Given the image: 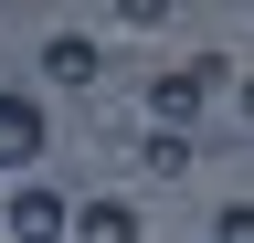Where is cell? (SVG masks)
<instances>
[{
	"label": "cell",
	"mask_w": 254,
	"mask_h": 243,
	"mask_svg": "<svg viewBox=\"0 0 254 243\" xmlns=\"http://www.w3.org/2000/svg\"><path fill=\"white\" fill-rule=\"evenodd\" d=\"M117 21H127V32H159V21H170V0H117Z\"/></svg>",
	"instance_id": "8"
},
{
	"label": "cell",
	"mask_w": 254,
	"mask_h": 243,
	"mask_svg": "<svg viewBox=\"0 0 254 243\" xmlns=\"http://www.w3.org/2000/svg\"><path fill=\"white\" fill-rule=\"evenodd\" d=\"M74 243H148L127 201H74Z\"/></svg>",
	"instance_id": "4"
},
{
	"label": "cell",
	"mask_w": 254,
	"mask_h": 243,
	"mask_svg": "<svg viewBox=\"0 0 254 243\" xmlns=\"http://www.w3.org/2000/svg\"><path fill=\"white\" fill-rule=\"evenodd\" d=\"M244 127H254V74H244Z\"/></svg>",
	"instance_id": "9"
},
{
	"label": "cell",
	"mask_w": 254,
	"mask_h": 243,
	"mask_svg": "<svg viewBox=\"0 0 254 243\" xmlns=\"http://www.w3.org/2000/svg\"><path fill=\"white\" fill-rule=\"evenodd\" d=\"M212 243H254V201H222L212 211Z\"/></svg>",
	"instance_id": "7"
},
{
	"label": "cell",
	"mask_w": 254,
	"mask_h": 243,
	"mask_svg": "<svg viewBox=\"0 0 254 243\" xmlns=\"http://www.w3.org/2000/svg\"><path fill=\"white\" fill-rule=\"evenodd\" d=\"M32 159H43V106L21 85H0V169H32Z\"/></svg>",
	"instance_id": "3"
},
{
	"label": "cell",
	"mask_w": 254,
	"mask_h": 243,
	"mask_svg": "<svg viewBox=\"0 0 254 243\" xmlns=\"http://www.w3.org/2000/svg\"><path fill=\"white\" fill-rule=\"evenodd\" d=\"M212 74H233V64H212V53H201V64L159 74V85H148V116H159V127H190V116H201V96H212Z\"/></svg>",
	"instance_id": "2"
},
{
	"label": "cell",
	"mask_w": 254,
	"mask_h": 243,
	"mask_svg": "<svg viewBox=\"0 0 254 243\" xmlns=\"http://www.w3.org/2000/svg\"><path fill=\"white\" fill-rule=\"evenodd\" d=\"M190 159H201V148H190V127H148V148H138V169H148V180H180Z\"/></svg>",
	"instance_id": "5"
},
{
	"label": "cell",
	"mask_w": 254,
	"mask_h": 243,
	"mask_svg": "<svg viewBox=\"0 0 254 243\" xmlns=\"http://www.w3.org/2000/svg\"><path fill=\"white\" fill-rule=\"evenodd\" d=\"M43 74H53V85H95V43L53 32V43H43Z\"/></svg>",
	"instance_id": "6"
},
{
	"label": "cell",
	"mask_w": 254,
	"mask_h": 243,
	"mask_svg": "<svg viewBox=\"0 0 254 243\" xmlns=\"http://www.w3.org/2000/svg\"><path fill=\"white\" fill-rule=\"evenodd\" d=\"M11 243H74V201L43 191V180H21L11 191Z\"/></svg>",
	"instance_id": "1"
}]
</instances>
